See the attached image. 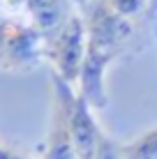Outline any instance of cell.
I'll list each match as a JSON object with an SVG mask.
<instances>
[{
    "label": "cell",
    "mask_w": 157,
    "mask_h": 159,
    "mask_svg": "<svg viewBox=\"0 0 157 159\" xmlns=\"http://www.w3.org/2000/svg\"><path fill=\"white\" fill-rule=\"evenodd\" d=\"M51 99H56L62 106L79 159H95L99 143L104 139V131L95 120V108L79 95L76 85L67 83L56 72H51Z\"/></svg>",
    "instance_id": "6da1fadb"
},
{
    "label": "cell",
    "mask_w": 157,
    "mask_h": 159,
    "mask_svg": "<svg viewBox=\"0 0 157 159\" xmlns=\"http://www.w3.org/2000/svg\"><path fill=\"white\" fill-rule=\"evenodd\" d=\"M46 60V37L35 23L0 19V72H32Z\"/></svg>",
    "instance_id": "7a4b0ae2"
},
{
    "label": "cell",
    "mask_w": 157,
    "mask_h": 159,
    "mask_svg": "<svg viewBox=\"0 0 157 159\" xmlns=\"http://www.w3.org/2000/svg\"><path fill=\"white\" fill-rule=\"evenodd\" d=\"M46 37V60L51 62V72H56L67 83L76 85L79 72L88 51V28L83 14L72 12L67 19L51 30Z\"/></svg>",
    "instance_id": "3957f363"
},
{
    "label": "cell",
    "mask_w": 157,
    "mask_h": 159,
    "mask_svg": "<svg viewBox=\"0 0 157 159\" xmlns=\"http://www.w3.org/2000/svg\"><path fill=\"white\" fill-rule=\"evenodd\" d=\"M118 53L109 48H99L88 44L83 65L79 72L76 90L95 111H104L109 106V92H106V69L116 60Z\"/></svg>",
    "instance_id": "277c9868"
},
{
    "label": "cell",
    "mask_w": 157,
    "mask_h": 159,
    "mask_svg": "<svg viewBox=\"0 0 157 159\" xmlns=\"http://www.w3.org/2000/svg\"><path fill=\"white\" fill-rule=\"evenodd\" d=\"M42 159H79L62 106L56 99H51V125H48L44 148H42Z\"/></svg>",
    "instance_id": "5b68a950"
},
{
    "label": "cell",
    "mask_w": 157,
    "mask_h": 159,
    "mask_svg": "<svg viewBox=\"0 0 157 159\" xmlns=\"http://www.w3.org/2000/svg\"><path fill=\"white\" fill-rule=\"evenodd\" d=\"M122 159H157V127L141 134L139 139L120 143Z\"/></svg>",
    "instance_id": "8992f818"
},
{
    "label": "cell",
    "mask_w": 157,
    "mask_h": 159,
    "mask_svg": "<svg viewBox=\"0 0 157 159\" xmlns=\"http://www.w3.org/2000/svg\"><path fill=\"white\" fill-rule=\"evenodd\" d=\"M106 2H109L120 16H125V19H132L134 14H139V12L143 9L145 0H106Z\"/></svg>",
    "instance_id": "52a82bcc"
},
{
    "label": "cell",
    "mask_w": 157,
    "mask_h": 159,
    "mask_svg": "<svg viewBox=\"0 0 157 159\" xmlns=\"http://www.w3.org/2000/svg\"><path fill=\"white\" fill-rule=\"evenodd\" d=\"M95 159H122L120 157V143H116L113 139L104 134V139H102L99 143V150H97Z\"/></svg>",
    "instance_id": "ba28073f"
},
{
    "label": "cell",
    "mask_w": 157,
    "mask_h": 159,
    "mask_svg": "<svg viewBox=\"0 0 157 159\" xmlns=\"http://www.w3.org/2000/svg\"><path fill=\"white\" fill-rule=\"evenodd\" d=\"M53 2H56V5H58L60 9L65 7V5H69V7H81V9H83L85 5L90 2V0H53Z\"/></svg>",
    "instance_id": "9c48e42d"
},
{
    "label": "cell",
    "mask_w": 157,
    "mask_h": 159,
    "mask_svg": "<svg viewBox=\"0 0 157 159\" xmlns=\"http://www.w3.org/2000/svg\"><path fill=\"white\" fill-rule=\"evenodd\" d=\"M0 159H28V157H23L21 152H16V150H9V148L0 145Z\"/></svg>",
    "instance_id": "30bf717a"
}]
</instances>
